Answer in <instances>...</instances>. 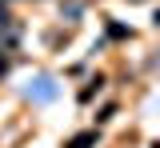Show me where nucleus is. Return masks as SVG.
<instances>
[{
    "mask_svg": "<svg viewBox=\"0 0 160 148\" xmlns=\"http://www.w3.org/2000/svg\"><path fill=\"white\" fill-rule=\"evenodd\" d=\"M92 140H96V132H84V136H76V140H72V144H68V148H88V144H92Z\"/></svg>",
    "mask_w": 160,
    "mask_h": 148,
    "instance_id": "1",
    "label": "nucleus"
}]
</instances>
